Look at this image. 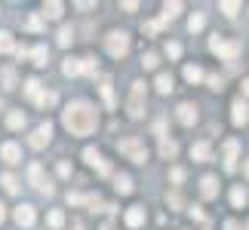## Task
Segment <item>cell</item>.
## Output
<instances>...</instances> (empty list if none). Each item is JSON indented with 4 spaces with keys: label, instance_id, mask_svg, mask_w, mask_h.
Segmentation results:
<instances>
[{
    "label": "cell",
    "instance_id": "c3c4849f",
    "mask_svg": "<svg viewBox=\"0 0 249 230\" xmlns=\"http://www.w3.org/2000/svg\"><path fill=\"white\" fill-rule=\"evenodd\" d=\"M3 218H6V209H3V203H0V221H3Z\"/></svg>",
    "mask_w": 249,
    "mask_h": 230
},
{
    "label": "cell",
    "instance_id": "4dcf8cb0",
    "mask_svg": "<svg viewBox=\"0 0 249 230\" xmlns=\"http://www.w3.org/2000/svg\"><path fill=\"white\" fill-rule=\"evenodd\" d=\"M0 184H3V187L9 190V194H18V181H16L13 175H9V172H6V175H0Z\"/></svg>",
    "mask_w": 249,
    "mask_h": 230
},
{
    "label": "cell",
    "instance_id": "9c48e42d",
    "mask_svg": "<svg viewBox=\"0 0 249 230\" xmlns=\"http://www.w3.org/2000/svg\"><path fill=\"white\" fill-rule=\"evenodd\" d=\"M13 218H16V224L18 227H31L34 224V206H28V203H22V206H16V212H13Z\"/></svg>",
    "mask_w": 249,
    "mask_h": 230
},
{
    "label": "cell",
    "instance_id": "6da1fadb",
    "mask_svg": "<svg viewBox=\"0 0 249 230\" xmlns=\"http://www.w3.org/2000/svg\"><path fill=\"white\" fill-rule=\"evenodd\" d=\"M62 123H65V129H68L71 135H89V132H95V126H99V114H95L86 101H74V104L65 108Z\"/></svg>",
    "mask_w": 249,
    "mask_h": 230
},
{
    "label": "cell",
    "instance_id": "ffe728a7",
    "mask_svg": "<svg viewBox=\"0 0 249 230\" xmlns=\"http://www.w3.org/2000/svg\"><path fill=\"white\" fill-rule=\"evenodd\" d=\"M176 153H178V145H176V141H169V138H160V157L172 160Z\"/></svg>",
    "mask_w": 249,
    "mask_h": 230
},
{
    "label": "cell",
    "instance_id": "4fadbf2b",
    "mask_svg": "<svg viewBox=\"0 0 249 230\" xmlns=\"http://www.w3.org/2000/svg\"><path fill=\"white\" fill-rule=\"evenodd\" d=\"M231 120H234V126H246V123H249V104L246 101H234Z\"/></svg>",
    "mask_w": 249,
    "mask_h": 230
},
{
    "label": "cell",
    "instance_id": "8d00e7d4",
    "mask_svg": "<svg viewBox=\"0 0 249 230\" xmlns=\"http://www.w3.org/2000/svg\"><path fill=\"white\" fill-rule=\"evenodd\" d=\"M203 25H206V18L200 16V13H197V16H191V22H188V28H191V31H200Z\"/></svg>",
    "mask_w": 249,
    "mask_h": 230
},
{
    "label": "cell",
    "instance_id": "7dc6e473",
    "mask_svg": "<svg viewBox=\"0 0 249 230\" xmlns=\"http://www.w3.org/2000/svg\"><path fill=\"white\" fill-rule=\"evenodd\" d=\"M225 230H243V227L237 224V221H225Z\"/></svg>",
    "mask_w": 249,
    "mask_h": 230
},
{
    "label": "cell",
    "instance_id": "8fae6325",
    "mask_svg": "<svg viewBox=\"0 0 249 230\" xmlns=\"http://www.w3.org/2000/svg\"><path fill=\"white\" fill-rule=\"evenodd\" d=\"M83 160L89 163V166H95V169L102 172V175H108V172H111V166H108V163L102 160V153L95 150V148H86V150H83Z\"/></svg>",
    "mask_w": 249,
    "mask_h": 230
},
{
    "label": "cell",
    "instance_id": "ac0fdd59",
    "mask_svg": "<svg viewBox=\"0 0 249 230\" xmlns=\"http://www.w3.org/2000/svg\"><path fill=\"white\" fill-rule=\"evenodd\" d=\"M102 99H105V104L108 108H114V83H111V77H102Z\"/></svg>",
    "mask_w": 249,
    "mask_h": 230
},
{
    "label": "cell",
    "instance_id": "d4e9b609",
    "mask_svg": "<svg viewBox=\"0 0 249 230\" xmlns=\"http://www.w3.org/2000/svg\"><path fill=\"white\" fill-rule=\"evenodd\" d=\"M154 86H157V92H163V95L172 92V77L169 74H157V83Z\"/></svg>",
    "mask_w": 249,
    "mask_h": 230
},
{
    "label": "cell",
    "instance_id": "b9f144b4",
    "mask_svg": "<svg viewBox=\"0 0 249 230\" xmlns=\"http://www.w3.org/2000/svg\"><path fill=\"white\" fill-rule=\"evenodd\" d=\"M3 83H6V89H13V86H16V74L13 71H3Z\"/></svg>",
    "mask_w": 249,
    "mask_h": 230
},
{
    "label": "cell",
    "instance_id": "7c38bea8",
    "mask_svg": "<svg viewBox=\"0 0 249 230\" xmlns=\"http://www.w3.org/2000/svg\"><path fill=\"white\" fill-rule=\"evenodd\" d=\"M237 153H240V141H225V169L234 172L237 169Z\"/></svg>",
    "mask_w": 249,
    "mask_h": 230
},
{
    "label": "cell",
    "instance_id": "60d3db41",
    "mask_svg": "<svg viewBox=\"0 0 249 230\" xmlns=\"http://www.w3.org/2000/svg\"><path fill=\"white\" fill-rule=\"evenodd\" d=\"M68 203H71V206H83L86 197H83V194H68Z\"/></svg>",
    "mask_w": 249,
    "mask_h": 230
},
{
    "label": "cell",
    "instance_id": "f35d334b",
    "mask_svg": "<svg viewBox=\"0 0 249 230\" xmlns=\"http://www.w3.org/2000/svg\"><path fill=\"white\" fill-rule=\"evenodd\" d=\"M206 83H209V89H215V92H222V77H215V74H209V77H206Z\"/></svg>",
    "mask_w": 249,
    "mask_h": 230
},
{
    "label": "cell",
    "instance_id": "484cf974",
    "mask_svg": "<svg viewBox=\"0 0 249 230\" xmlns=\"http://www.w3.org/2000/svg\"><path fill=\"white\" fill-rule=\"evenodd\" d=\"M31 59H34V65H40V68H43V65H46V59H50L46 46H34V49H31Z\"/></svg>",
    "mask_w": 249,
    "mask_h": 230
},
{
    "label": "cell",
    "instance_id": "9a60e30c",
    "mask_svg": "<svg viewBox=\"0 0 249 230\" xmlns=\"http://www.w3.org/2000/svg\"><path fill=\"white\" fill-rule=\"evenodd\" d=\"M0 157H3L6 163H18V160H22V148H18L16 141H6V145L0 148Z\"/></svg>",
    "mask_w": 249,
    "mask_h": 230
},
{
    "label": "cell",
    "instance_id": "681fc988",
    "mask_svg": "<svg viewBox=\"0 0 249 230\" xmlns=\"http://www.w3.org/2000/svg\"><path fill=\"white\" fill-rule=\"evenodd\" d=\"M243 92L249 95V77H246V80H243Z\"/></svg>",
    "mask_w": 249,
    "mask_h": 230
},
{
    "label": "cell",
    "instance_id": "e575fe53",
    "mask_svg": "<svg viewBox=\"0 0 249 230\" xmlns=\"http://www.w3.org/2000/svg\"><path fill=\"white\" fill-rule=\"evenodd\" d=\"M142 65H145L148 71H154L157 65H160V59H157V52H148V55H142Z\"/></svg>",
    "mask_w": 249,
    "mask_h": 230
},
{
    "label": "cell",
    "instance_id": "8992f818",
    "mask_svg": "<svg viewBox=\"0 0 249 230\" xmlns=\"http://www.w3.org/2000/svg\"><path fill=\"white\" fill-rule=\"evenodd\" d=\"M117 148H120V153H126V157H129L132 163H139V166H142V163L148 160V148L142 145L139 138H123Z\"/></svg>",
    "mask_w": 249,
    "mask_h": 230
},
{
    "label": "cell",
    "instance_id": "f1b7e54d",
    "mask_svg": "<svg viewBox=\"0 0 249 230\" xmlns=\"http://www.w3.org/2000/svg\"><path fill=\"white\" fill-rule=\"evenodd\" d=\"M25 95H28V99H31V101H37V95H40V83H37L34 77H31V80H28V83H25Z\"/></svg>",
    "mask_w": 249,
    "mask_h": 230
},
{
    "label": "cell",
    "instance_id": "e0dca14e",
    "mask_svg": "<svg viewBox=\"0 0 249 230\" xmlns=\"http://www.w3.org/2000/svg\"><path fill=\"white\" fill-rule=\"evenodd\" d=\"M191 157L197 163H206L209 160V141H197V145H191Z\"/></svg>",
    "mask_w": 249,
    "mask_h": 230
},
{
    "label": "cell",
    "instance_id": "d590c367",
    "mask_svg": "<svg viewBox=\"0 0 249 230\" xmlns=\"http://www.w3.org/2000/svg\"><path fill=\"white\" fill-rule=\"evenodd\" d=\"M28 31H43V18L40 16H28Z\"/></svg>",
    "mask_w": 249,
    "mask_h": 230
},
{
    "label": "cell",
    "instance_id": "83f0119b",
    "mask_svg": "<svg viewBox=\"0 0 249 230\" xmlns=\"http://www.w3.org/2000/svg\"><path fill=\"white\" fill-rule=\"evenodd\" d=\"M71 43H74V28L65 25L62 31H59V46H71Z\"/></svg>",
    "mask_w": 249,
    "mask_h": 230
},
{
    "label": "cell",
    "instance_id": "1f68e13d",
    "mask_svg": "<svg viewBox=\"0 0 249 230\" xmlns=\"http://www.w3.org/2000/svg\"><path fill=\"white\" fill-rule=\"evenodd\" d=\"M218 9H222L225 16H237V9H240V3H237V0H225V3H218Z\"/></svg>",
    "mask_w": 249,
    "mask_h": 230
},
{
    "label": "cell",
    "instance_id": "277c9868",
    "mask_svg": "<svg viewBox=\"0 0 249 230\" xmlns=\"http://www.w3.org/2000/svg\"><path fill=\"white\" fill-rule=\"evenodd\" d=\"M126 111H129L132 120H139L145 114V83H132L129 99H126Z\"/></svg>",
    "mask_w": 249,
    "mask_h": 230
},
{
    "label": "cell",
    "instance_id": "2e32d148",
    "mask_svg": "<svg viewBox=\"0 0 249 230\" xmlns=\"http://www.w3.org/2000/svg\"><path fill=\"white\" fill-rule=\"evenodd\" d=\"M200 194H203L206 199H213V197L218 194V181H215V175H203V181H200Z\"/></svg>",
    "mask_w": 249,
    "mask_h": 230
},
{
    "label": "cell",
    "instance_id": "603a6c76",
    "mask_svg": "<svg viewBox=\"0 0 249 230\" xmlns=\"http://www.w3.org/2000/svg\"><path fill=\"white\" fill-rule=\"evenodd\" d=\"M43 18H62V3L59 0H53V3L43 6Z\"/></svg>",
    "mask_w": 249,
    "mask_h": 230
},
{
    "label": "cell",
    "instance_id": "5bb4252c",
    "mask_svg": "<svg viewBox=\"0 0 249 230\" xmlns=\"http://www.w3.org/2000/svg\"><path fill=\"white\" fill-rule=\"evenodd\" d=\"M142 224H145V206H132L129 212H126V227L136 230V227H142Z\"/></svg>",
    "mask_w": 249,
    "mask_h": 230
},
{
    "label": "cell",
    "instance_id": "816d5d0a",
    "mask_svg": "<svg viewBox=\"0 0 249 230\" xmlns=\"http://www.w3.org/2000/svg\"><path fill=\"white\" fill-rule=\"evenodd\" d=\"M102 230H114V224H105V227H102Z\"/></svg>",
    "mask_w": 249,
    "mask_h": 230
},
{
    "label": "cell",
    "instance_id": "f6af8a7d",
    "mask_svg": "<svg viewBox=\"0 0 249 230\" xmlns=\"http://www.w3.org/2000/svg\"><path fill=\"white\" fill-rule=\"evenodd\" d=\"M191 215H194V221H206V215H203V209H200V206L191 209Z\"/></svg>",
    "mask_w": 249,
    "mask_h": 230
},
{
    "label": "cell",
    "instance_id": "7a4b0ae2",
    "mask_svg": "<svg viewBox=\"0 0 249 230\" xmlns=\"http://www.w3.org/2000/svg\"><path fill=\"white\" fill-rule=\"evenodd\" d=\"M105 49H108V55H114V59H123V55L129 52V34L126 31H111L105 37Z\"/></svg>",
    "mask_w": 249,
    "mask_h": 230
},
{
    "label": "cell",
    "instance_id": "52a82bcc",
    "mask_svg": "<svg viewBox=\"0 0 249 230\" xmlns=\"http://www.w3.org/2000/svg\"><path fill=\"white\" fill-rule=\"evenodd\" d=\"M28 178H31V184H34L37 190H40L43 197H53V194H55L53 181L43 175V166H40V163H31V169H28Z\"/></svg>",
    "mask_w": 249,
    "mask_h": 230
},
{
    "label": "cell",
    "instance_id": "d6986e66",
    "mask_svg": "<svg viewBox=\"0 0 249 230\" xmlns=\"http://www.w3.org/2000/svg\"><path fill=\"white\" fill-rule=\"evenodd\" d=\"M114 190H117V194H123V197L132 194V178H129V175H117V178H114Z\"/></svg>",
    "mask_w": 249,
    "mask_h": 230
},
{
    "label": "cell",
    "instance_id": "5b68a950",
    "mask_svg": "<svg viewBox=\"0 0 249 230\" xmlns=\"http://www.w3.org/2000/svg\"><path fill=\"white\" fill-rule=\"evenodd\" d=\"M65 77H80V74H95L99 71V62L95 59H68L62 65Z\"/></svg>",
    "mask_w": 249,
    "mask_h": 230
},
{
    "label": "cell",
    "instance_id": "74e56055",
    "mask_svg": "<svg viewBox=\"0 0 249 230\" xmlns=\"http://www.w3.org/2000/svg\"><path fill=\"white\" fill-rule=\"evenodd\" d=\"M169 181H172V184H181V181H185V169H169Z\"/></svg>",
    "mask_w": 249,
    "mask_h": 230
},
{
    "label": "cell",
    "instance_id": "ab89813d",
    "mask_svg": "<svg viewBox=\"0 0 249 230\" xmlns=\"http://www.w3.org/2000/svg\"><path fill=\"white\" fill-rule=\"evenodd\" d=\"M166 55H169V59H178V55H181V46L178 43H166Z\"/></svg>",
    "mask_w": 249,
    "mask_h": 230
},
{
    "label": "cell",
    "instance_id": "bcb514c9",
    "mask_svg": "<svg viewBox=\"0 0 249 230\" xmlns=\"http://www.w3.org/2000/svg\"><path fill=\"white\" fill-rule=\"evenodd\" d=\"M59 175H71V166H68V163H59Z\"/></svg>",
    "mask_w": 249,
    "mask_h": 230
},
{
    "label": "cell",
    "instance_id": "f5cc1de1",
    "mask_svg": "<svg viewBox=\"0 0 249 230\" xmlns=\"http://www.w3.org/2000/svg\"><path fill=\"white\" fill-rule=\"evenodd\" d=\"M246 178H249V160H246Z\"/></svg>",
    "mask_w": 249,
    "mask_h": 230
},
{
    "label": "cell",
    "instance_id": "ba28073f",
    "mask_svg": "<svg viewBox=\"0 0 249 230\" xmlns=\"http://www.w3.org/2000/svg\"><path fill=\"white\" fill-rule=\"evenodd\" d=\"M50 135H53V126H50V123H40V126L34 129V135L28 138V145H31L34 150H40V148L50 145Z\"/></svg>",
    "mask_w": 249,
    "mask_h": 230
},
{
    "label": "cell",
    "instance_id": "7402d4cb",
    "mask_svg": "<svg viewBox=\"0 0 249 230\" xmlns=\"http://www.w3.org/2000/svg\"><path fill=\"white\" fill-rule=\"evenodd\" d=\"M0 52H16V40L9 31H0Z\"/></svg>",
    "mask_w": 249,
    "mask_h": 230
},
{
    "label": "cell",
    "instance_id": "f907efd6",
    "mask_svg": "<svg viewBox=\"0 0 249 230\" xmlns=\"http://www.w3.org/2000/svg\"><path fill=\"white\" fill-rule=\"evenodd\" d=\"M74 230H83V224H80V221H74Z\"/></svg>",
    "mask_w": 249,
    "mask_h": 230
},
{
    "label": "cell",
    "instance_id": "ee69618b",
    "mask_svg": "<svg viewBox=\"0 0 249 230\" xmlns=\"http://www.w3.org/2000/svg\"><path fill=\"white\" fill-rule=\"evenodd\" d=\"M166 199H169V206H172V209H181V197H178V194H169Z\"/></svg>",
    "mask_w": 249,
    "mask_h": 230
},
{
    "label": "cell",
    "instance_id": "44dd1931",
    "mask_svg": "<svg viewBox=\"0 0 249 230\" xmlns=\"http://www.w3.org/2000/svg\"><path fill=\"white\" fill-rule=\"evenodd\" d=\"M25 123H28V120H25L22 111H9V117H6V126H9V129H22Z\"/></svg>",
    "mask_w": 249,
    "mask_h": 230
},
{
    "label": "cell",
    "instance_id": "f546056e",
    "mask_svg": "<svg viewBox=\"0 0 249 230\" xmlns=\"http://www.w3.org/2000/svg\"><path fill=\"white\" fill-rule=\"evenodd\" d=\"M55 101H59L55 92H40V95H37V104H40V108H50V104H55Z\"/></svg>",
    "mask_w": 249,
    "mask_h": 230
},
{
    "label": "cell",
    "instance_id": "7bdbcfd3",
    "mask_svg": "<svg viewBox=\"0 0 249 230\" xmlns=\"http://www.w3.org/2000/svg\"><path fill=\"white\" fill-rule=\"evenodd\" d=\"M154 132H157L160 138H166V123H163V120H157V123H154Z\"/></svg>",
    "mask_w": 249,
    "mask_h": 230
},
{
    "label": "cell",
    "instance_id": "4316f807",
    "mask_svg": "<svg viewBox=\"0 0 249 230\" xmlns=\"http://www.w3.org/2000/svg\"><path fill=\"white\" fill-rule=\"evenodd\" d=\"M178 13H181V3H166V6H163V18H160V25L169 22V18H176Z\"/></svg>",
    "mask_w": 249,
    "mask_h": 230
},
{
    "label": "cell",
    "instance_id": "836d02e7",
    "mask_svg": "<svg viewBox=\"0 0 249 230\" xmlns=\"http://www.w3.org/2000/svg\"><path fill=\"white\" fill-rule=\"evenodd\" d=\"M46 221H50V227H53V230H59V227L65 224V215L59 212V209H55V212H50V218H46Z\"/></svg>",
    "mask_w": 249,
    "mask_h": 230
},
{
    "label": "cell",
    "instance_id": "3957f363",
    "mask_svg": "<svg viewBox=\"0 0 249 230\" xmlns=\"http://www.w3.org/2000/svg\"><path fill=\"white\" fill-rule=\"evenodd\" d=\"M209 49H213L218 59H225V62H234L237 55H240V43L237 40H225V37H213V43H209Z\"/></svg>",
    "mask_w": 249,
    "mask_h": 230
},
{
    "label": "cell",
    "instance_id": "d6a6232c",
    "mask_svg": "<svg viewBox=\"0 0 249 230\" xmlns=\"http://www.w3.org/2000/svg\"><path fill=\"white\" fill-rule=\"evenodd\" d=\"M231 203H234L237 209L246 203V190H243V187H234V190H231Z\"/></svg>",
    "mask_w": 249,
    "mask_h": 230
},
{
    "label": "cell",
    "instance_id": "cb8c5ba5",
    "mask_svg": "<svg viewBox=\"0 0 249 230\" xmlns=\"http://www.w3.org/2000/svg\"><path fill=\"white\" fill-rule=\"evenodd\" d=\"M185 80L188 83H200L203 80V71H200L197 65H185Z\"/></svg>",
    "mask_w": 249,
    "mask_h": 230
},
{
    "label": "cell",
    "instance_id": "30bf717a",
    "mask_svg": "<svg viewBox=\"0 0 249 230\" xmlns=\"http://www.w3.org/2000/svg\"><path fill=\"white\" fill-rule=\"evenodd\" d=\"M176 117H178V123H185V126H194V123H197V108L188 104V101H181L176 108Z\"/></svg>",
    "mask_w": 249,
    "mask_h": 230
}]
</instances>
